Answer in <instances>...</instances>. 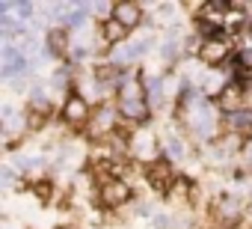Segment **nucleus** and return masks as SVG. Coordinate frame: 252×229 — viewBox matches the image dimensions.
<instances>
[{"instance_id":"1","label":"nucleus","mask_w":252,"mask_h":229,"mask_svg":"<svg viewBox=\"0 0 252 229\" xmlns=\"http://www.w3.org/2000/svg\"><path fill=\"white\" fill-rule=\"evenodd\" d=\"M60 122L68 128V131H80V128H89L92 122V104L74 89L63 98V107H60Z\"/></svg>"},{"instance_id":"2","label":"nucleus","mask_w":252,"mask_h":229,"mask_svg":"<svg viewBox=\"0 0 252 229\" xmlns=\"http://www.w3.org/2000/svg\"><path fill=\"white\" fill-rule=\"evenodd\" d=\"M143 179H146V185H149L155 193H163V196H166L169 188H172V182L178 179V173H175V164H172L166 155H160V158L143 164Z\"/></svg>"},{"instance_id":"3","label":"nucleus","mask_w":252,"mask_h":229,"mask_svg":"<svg viewBox=\"0 0 252 229\" xmlns=\"http://www.w3.org/2000/svg\"><path fill=\"white\" fill-rule=\"evenodd\" d=\"M95 196H98V205L101 208L113 211V208H122V205H128L134 199V188H131L128 179H110V182L98 185Z\"/></svg>"},{"instance_id":"4","label":"nucleus","mask_w":252,"mask_h":229,"mask_svg":"<svg viewBox=\"0 0 252 229\" xmlns=\"http://www.w3.org/2000/svg\"><path fill=\"white\" fill-rule=\"evenodd\" d=\"M196 57H199L211 72H214V69H220V66H225V63H228V57H231V45H228V39H225V36H220V39H205V42H199Z\"/></svg>"},{"instance_id":"5","label":"nucleus","mask_w":252,"mask_h":229,"mask_svg":"<svg viewBox=\"0 0 252 229\" xmlns=\"http://www.w3.org/2000/svg\"><path fill=\"white\" fill-rule=\"evenodd\" d=\"M246 95H249V89H246L243 83H237V80H225V86H222V92L214 98V104H217L220 113L231 116V113H237V110L246 107Z\"/></svg>"},{"instance_id":"6","label":"nucleus","mask_w":252,"mask_h":229,"mask_svg":"<svg viewBox=\"0 0 252 229\" xmlns=\"http://www.w3.org/2000/svg\"><path fill=\"white\" fill-rule=\"evenodd\" d=\"M71 30H65L63 24L60 27H51L45 33V57H54V60H68L71 57Z\"/></svg>"},{"instance_id":"7","label":"nucleus","mask_w":252,"mask_h":229,"mask_svg":"<svg viewBox=\"0 0 252 229\" xmlns=\"http://www.w3.org/2000/svg\"><path fill=\"white\" fill-rule=\"evenodd\" d=\"M113 18L119 24H125L128 30H137L143 24V6L131 3V0H122V3H113Z\"/></svg>"},{"instance_id":"8","label":"nucleus","mask_w":252,"mask_h":229,"mask_svg":"<svg viewBox=\"0 0 252 229\" xmlns=\"http://www.w3.org/2000/svg\"><path fill=\"white\" fill-rule=\"evenodd\" d=\"M193 193H196V185H193V179H187V176H178L175 182H172V188H169V193L163 196L169 205H190L193 202Z\"/></svg>"},{"instance_id":"9","label":"nucleus","mask_w":252,"mask_h":229,"mask_svg":"<svg viewBox=\"0 0 252 229\" xmlns=\"http://www.w3.org/2000/svg\"><path fill=\"white\" fill-rule=\"evenodd\" d=\"M128 33H131V30L125 27V24H119L116 18H104V21H101V42H104V45L119 48V45H125Z\"/></svg>"},{"instance_id":"10","label":"nucleus","mask_w":252,"mask_h":229,"mask_svg":"<svg viewBox=\"0 0 252 229\" xmlns=\"http://www.w3.org/2000/svg\"><path fill=\"white\" fill-rule=\"evenodd\" d=\"M30 191L36 193V199H42V202H48V199L54 196V191H57V185H54V179H36V182L30 185Z\"/></svg>"},{"instance_id":"11","label":"nucleus","mask_w":252,"mask_h":229,"mask_svg":"<svg viewBox=\"0 0 252 229\" xmlns=\"http://www.w3.org/2000/svg\"><path fill=\"white\" fill-rule=\"evenodd\" d=\"M15 170L12 167H3V185H6V191H12V185H15Z\"/></svg>"},{"instance_id":"12","label":"nucleus","mask_w":252,"mask_h":229,"mask_svg":"<svg viewBox=\"0 0 252 229\" xmlns=\"http://www.w3.org/2000/svg\"><path fill=\"white\" fill-rule=\"evenodd\" d=\"M6 229H12V226H9V223H6Z\"/></svg>"}]
</instances>
